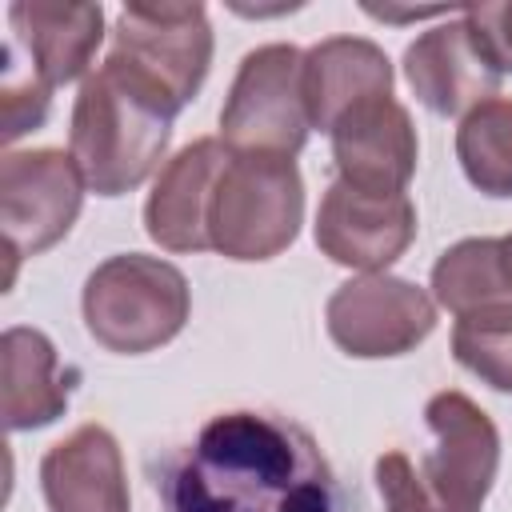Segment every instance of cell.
I'll use <instances>...</instances> for the list:
<instances>
[{
	"instance_id": "cell-22",
	"label": "cell",
	"mask_w": 512,
	"mask_h": 512,
	"mask_svg": "<svg viewBox=\"0 0 512 512\" xmlns=\"http://www.w3.org/2000/svg\"><path fill=\"white\" fill-rule=\"evenodd\" d=\"M460 16H464L472 40L480 44V52L488 56V64L500 76L512 72V0H504V4H468Z\"/></svg>"
},
{
	"instance_id": "cell-18",
	"label": "cell",
	"mask_w": 512,
	"mask_h": 512,
	"mask_svg": "<svg viewBox=\"0 0 512 512\" xmlns=\"http://www.w3.org/2000/svg\"><path fill=\"white\" fill-rule=\"evenodd\" d=\"M432 296L468 328L512 324V280L500 240L472 236L452 244L432 268Z\"/></svg>"
},
{
	"instance_id": "cell-1",
	"label": "cell",
	"mask_w": 512,
	"mask_h": 512,
	"mask_svg": "<svg viewBox=\"0 0 512 512\" xmlns=\"http://www.w3.org/2000/svg\"><path fill=\"white\" fill-rule=\"evenodd\" d=\"M164 512H340V480L316 436L284 412L212 416L156 468Z\"/></svg>"
},
{
	"instance_id": "cell-17",
	"label": "cell",
	"mask_w": 512,
	"mask_h": 512,
	"mask_svg": "<svg viewBox=\"0 0 512 512\" xmlns=\"http://www.w3.org/2000/svg\"><path fill=\"white\" fill-rule=\"evenodd\" d=\"M76 372L60 368L52 340L36 328H8L0 340V408L8 432L44 428L64 416Z\"/></svg>"
},
{
	"instance_id": "cell-4",
	"label": "cell",
	"mask_w": 512,
	"mask_h": 512,
	"mask_svg": "<svg viewBox=\"0 0 512 512\" xmlns=\"http://www.w3.org/2000/svg\"><path fill=\"white\" fill-rule=\"evenodd\" d=\"M84 324L88 336L116 356H144L168 344L192 308L188 280L176 264L144 252L108 256L84 280Z\"/></svg>"
},
{
	"instance_id": "cell-20",
	"label": "cell",
	"mask_w": 512,
	"mask_h": 512,
	"mask_svg": "<svg viewBox=\"0 0 512 512\" xmlns=\"http://www.w3.org/2000/svg\"><path fill=\"white\" fill-rule=\"evenodd\" d=\"M452 356L496 392H512V324L452 328Z\"/></svg>"
},
{
	"instance_id": "cell-14",
	"label": "cell",
	"mask_w": 512,
	"mask_h": 512,
	"mask_svg": "<svg viewBox=\"0 0 512 512\" xmlns=\"http://www.w3.org/2000/svg\"><path fill=\"white\" fill-rule=\"evenodd\" d=\"M48 512H132L120 444L104 424H80L40 460Z\"/></svg>"
},
{
	"instance_id": "cell-7",
	"label": "cell",
	"mask_w": 512,
	"mask_h": 512,
	"mask_svg": "<svg viewBox=\"0 0 512 512\" xmlns=\"http://www.w3.org/2000/svg\"><path fill=\"white\" fill-rule=\"evenodd\" d=\"M324 324H328L332 344L356 360L404 356L432 336L436 304L424 288L400 276L368 272V276L340 284L328 296Z\"/></svg>"
},
{
	"instance_id": "cell-11",
	"label": "cell",
	"mask_w": 512,
	"mask_h": 512,
	"mask_svg": "<svg viewBox=\"0 0 512 512\" xmlns=\"http://www.w3.org/2000/svg\"><path fill=\"white\" fill-rule=\"evenodd\" d=\"M332 160L344 184L360 192H404L416 172V128L404 104L372 96L332 124Z\"/></svg>"
},
{
	"instance_id": "cell-19",
	"label": "cell",
	"mask_w": 512,
	"mask_h": 512,
	"mask_svg": "<svg viewBox=\"0 0 512 512\" xmlns=\"http://www.w3.org/2000/svg\"><path fill=\"white\" fill-rule=\"evenodd\" d=\"M456 156L472 188L484 196H512V100L492 96L456 128Z\"/></svg>"
},
{
	"instance_id": "cell-16",
	"label": "cell",
	"mask_w": 512,
	"mask_h": 512,
	"mask_svg": "<svg viewBox=\"0 0 512 512\" xmlns=\"http://www.w3.org/2000/svg\"><path fill=\"white\" fill-rule=\"evenodd\" d=\"M372 96H392V64L372 40L332 36L304 56V108L312 128L332 132L344 112Z\"/></svg>"
},
{
	"instance_id": "cell-5",
	"label": "cell",
	"mask_w": 512,
	"mask_h": 512,
	"mask_svg": "<svg viewBox=\"0 0 512 512\" xmlns=\"http://www.w3.org/2000/svg\"><path fill=\"white\" fill-rule=\"evenodd\" d=\"M304 220V180L292 156H240L228 152L212 204L208 244L228 260L280 256Z\"/></svg>"
},
{
	"instance_id": "cell-8",
	"label": "cell",
	"mask_w": 512,
	"mask_h": 512,
	"mask_svg": "<svg viewBox=\"0 0 512 512\" xmlns=\"http://www.w3.org/2000/svg\"><path fill=\"white\" fill-rule=\"evenodd\" d=\"M84 204V176L60 148L8 152L0 160V224L4 248L40 256L68 236Z\"/></svg>"
},
{
	"instance_id": "cell-10",
	"label": "cell",
	"mask_w": 512,
	"mask_h": 512,
	"mask_svg": "<svg viewBox=\"0 0 512 512\" xmlns=\"http://www.w3.org/2000/svg\"><path fill=\"white\" fill-rule=\"evenodd\" d=\"M416 236V204L408 192H360L332 180L316 212V248L344 268L380 272L408 252Z\"/></svg>"
},
{
	"instance_id": "cell-13",
	"label": "cell",
	"mask_w": 512,
	"mask_h": 512,
	"mask_svg": "<svg viewBox=\"0 0 512 512\" xmlns=\"http://www.w3.org/2000/svg\"><path fill=\"white\" fill-rule=\"evenodd\" d=\"M228 160V148L212 136L192 140L180 148L168 168L156 176L148 204H144V228L148 236L168 252H204L208 244V204L216 176Z\"/></svg>"
},
{
	"instance_id": "cell-6",
	"label": "cell",
	"mask_w": 512,
	"mask_h": 512,
	"mask_svg": "<svg viewBox=\"0 0 512 512\" xmlns=\"http://www.w3.org/2000/svg\"><path fill=\"white\" fill-rule=\"evenodd\" d=\"M308 128L304 52L296 44H264L248 52L220 108V144L240 156H296Z\"/></svg>"
},
{
	"instance_id": "cell-3",
	"label": "cell",
	"mask_w": 512,
	"mask_h": 512,
	"mask_svg": "<svg viewBox=\"0 0 512 512\" xmlns=\"http://www.w3.org/2000/svg\"><path fill=\"white\" fill-rule=\"evenodd\" d=\"M428 452H384L376 488L384 512H480L500 468V432L464 392H436L424 408Z\"/></svg>"
},
{
	"instance_id": "cell-15",
	"label": "cell",
	"mask_w": 512,
	"mask_h": 512,
	"mask_svg": "<svg viewBox=\"0 0 512 512\" xmlns=\"http://www.w3.org/2000/svg\"><path fill=\"white\" fill-rule=\"evenodd\" d=\"M12 48L24 52L28 72L52 92L84 76L104 36V8L100 4H8Z\"/></svg>"
},
{
	"instance_id": "cell-2",
	"label": "cell",
	"mask_w": 512,
	"mask_h": 512,
	"mask_svg": "<svg viewBox=\"0 0 512 512\" xmlns=\"http://www.w3.org/2000/svg\"><path fill=\"white\" fill-rule=\"evenodd\" d=\"M184 104L144 68L108 52L72 104L68 156L96 196L140 188L160 164Z\"/></svg>"
},
{
	"instance_id": "cell-12",
	"label": "cell",
	"mask_w": 512,
	"mask_h": 512,
	"mask_svg": "<svg viewBox=\"0 0 512 512\" xmlns=\"http://www.w3.org/2000/svg\"><path fill=\"white\" fill-rule=\"evenodd\" d=\"M404 76L416 100L436 116H460V112L468 116L500 88V72L472 40L464 16L416 36L404 48Z\"/></svg>"
},
{
	"instance_id": "cell-23",
	"label": "cell",
	"mask_w": 512,
	"mask_h": 512,
	"mask_svg": "<svg viewBox=\"0 0 512 512\" xmlns=\"http://www.w3.org/2000/svg\"><path fill=\"white\" fill-rule=\"evenodd\" d=\"M500 252H504V268H508V280H512V232L500 240Z\"/></svg>"
},
{
	"instance_id": "cell-9",
	"label": "cell",
	"mask_w": 512,
	"mask_h": 512,
	"mask_svg": "<svg viewBox=\"0 0 512 512\" xmlns=\"http://www.w3.org/2000/svg\"><path fill=\"white\" fill-rule=\"evenodd\" d=\"M112 56L156 76L188 104L212 64V28L204 4H124L112 28Z\"/></svg>"
},
{
	"instance_id": "cell-21",
	"label": "cell",
	"mask_w": 512,
	"mask_h": 512,
	"mask_svg": "<svg viewBox=\"0 0 512 512\" xmlns=\"http://www.w3.org/2000/svg\"><path fill=\"white\" fill-rule=\"evenodd\" d=\"M0 104H4V144H12L16 136L32 132L44 124L48 116V104H52V92L20 64L8 60V72H4V88H0Z\"/></svg>"
}]
</instances>
